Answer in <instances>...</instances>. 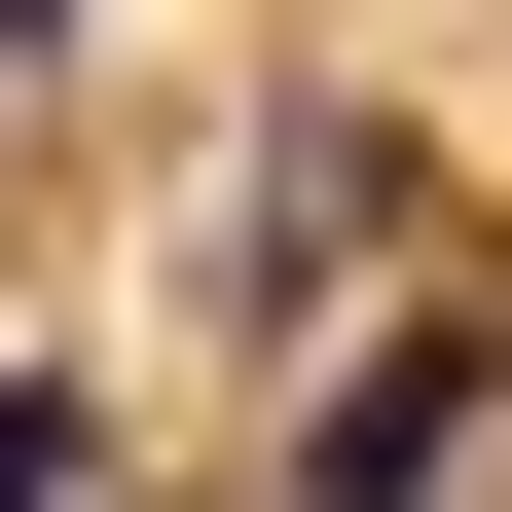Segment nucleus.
<instances>
[{"instance_id": "20e7f679", "label": "nucleus", "mask_w": 512, "mask_h": 512, "mask_svg": "<svg viewBox=\"0 0 512 512\" xmlns=\"http://www.w3.org/2000/svg\"><path fill=\"white\" fill-rule=\"evenodd\" d=\"M37 37H74V0H0V74H37Z\"/></svg>"}, {"instance_id": "f257e3e1", "label": "nucleus", "mask_w": 512, "mask_h": 512, "mask_svg": "<svg viewBox=\"0 0 512 512\" xmlns=\"http://www.w3.org/2000/svg\"><path fill=\"white\" fill-rule=\"evenodd\" d=\"M476 476H512V293H403V330H330L256 512H476Z\"/></svg>"}, {"instance_id": "7ed1b4c3", "label": "nucleus", "mask_w": 512, "mask_h": 512, "mask_svg": "<svg viewBox=\"0 0 512 512\" xmlns=\"http://www.w3.org/2000/svg\"><path fill=\"white\" fill-rule=\"evenodd\" d=\"M0 512H110V403L74 366H0Z\"/></svg>"}, {"instance_id": "f03ea898", "label": "nucleus", "mask_w": 512, "mask_h": 512, "mask_svg": "<svg viewBox=\"0 0 512 512\" xmlns=\"http://www.w3.org/2000/svg\"><path fill=\"white\" fill-rule=\"evenodd\" d=\"M366 220H403V110H293V147H256V183H220V293H330V256H366Z\"/></svg>"}]
</instances>
